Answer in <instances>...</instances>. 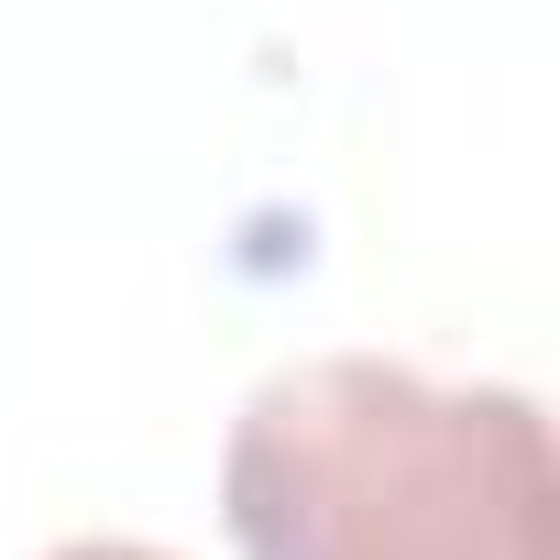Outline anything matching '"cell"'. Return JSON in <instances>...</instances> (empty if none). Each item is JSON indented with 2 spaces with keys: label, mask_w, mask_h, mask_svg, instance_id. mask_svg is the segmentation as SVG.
Here are the masks:
<instances>
[{
  "label": "cell",
  "mask_w": 560,
  "mask_h": 560,
  "mask_svg": "<svg viewBox=\"0 0 560 560\" xmlns=\"http://www.w3.org/2000/svg\"><path fill=\"white\" fill-rule=\"evenodd\" d=\"M220 516L242 560H560L549 418L527 385L319 352L231 418Z\"/></svg>",
  "instance_id": "obj_1"
},
{
  "label": "cell",
  "mask_w": 560,
  "mask_h": 560,
  "mask_svg": "<svg viewBox=\"0 0 560 560\" xmlns=\"http://www.w3.org/2000/svg\"><path fill=\"white\" fill-rule=\"evenodd\" d=\"M45 560H165V549H143V538H67V549H45Z\"/></svg>",
  "instance_id": "obj_2"
}]
</instances>
